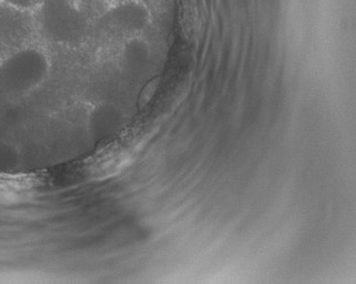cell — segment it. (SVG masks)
Here are the masks:
<instances>
[{
    "mask_svg": "<svg viewBox=\"0 0 356 284\" xmlns=\"http://www.w3.org/2000/svg\"><path fill=\"white\" fill-rule=\"evenodd\" d=\"M38 187L32 174L0 173V203H16L30 198Z\"/></svg>",
    "mask_w": 356,
    "mask_h": 284,
    "instance_id": "cell-1",
    "label": "cell"
}]
</instances>
